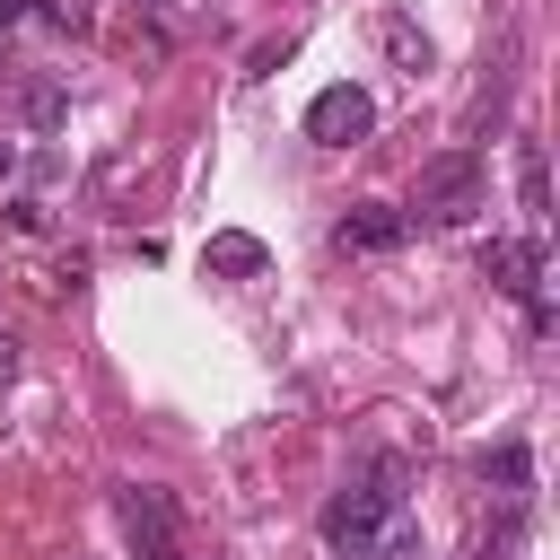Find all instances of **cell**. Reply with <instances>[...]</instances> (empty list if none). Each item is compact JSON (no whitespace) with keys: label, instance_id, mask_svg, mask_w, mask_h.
Returning <instances> with one entry per match:
<instances>
[{"label":"cell","instance_id":"2e32d148","mask_svg":"<svg viewBox=\"0 0 560 560\" xmlns=\"http://www.w3.org/2000/svg\"><path fill=\"white\" fill-rule=\"evenodd\" d=\"M0 175H9V149H0Z\"/></svg>","mask_w":560,"mask_h":560},{"label":"cell","instance_id":"4fadbf2b","mask_svg":"<svg viewBox=\"0 0 560 560\" xmlns=\"http://www.w3.org/2000/svg\"><path fill=\"white\" fill-rule=\"evenodd\" d=\"M289 52H298V35H271V44H254V70H245V79H271Z\"/></svg>","mask_w":560,"mask_h":560},{"label":"cell","instance_id":"30bf717a","mask_svg":"<svg viewBox=\"0 0 560 560\" xmlns=\"http://www.w3.org/2000/svg\"><path fill=\"white\" fill-rule=\"evenodd\" d=\"M516 201H525V228L542 236V219H551V166H542V140H516Z\"/></svg>","mask_w":560,"mask_h":560},{"label":"cell","instance_id":"3957f363","mask_svg":"<svg viewBox=\"0 0 560 560\" xmlns=\"http://www.w3.org/2000/svg\"><path fill=\"white\" fill-rule=\"evenodd\" d=\"M481 271H490V289H508L525 306L534 332H551V306H542V236H490L481 245Z\"/></svg>","mask_w":560,"mask_h":560},{"label":"cell","instance_id":"8992f818","mask_svg":"<svg viewBox=\"0 0 560 560\" xmlns=\"http://www.w3.org/2000/svg\"><path fill=\"white\" fill-rule=\"evenodd\" d=\"M402 236H411V219H402L394 201H359V210L332 219V245H341V254H394Z\"/></svg>","mask_w":560,"mask_h":560},{"label":"cell","instance_id":"ba28073f","mask_svg":"<svg viewBox=\"0 0 560 560\" xmlns=\"http://www.w3.org/2000/svg\"><path fill=\"white\" fill-rule=\"evenodd\" d=\"M376 44H385V61H394V70H411V79H420V70H438V44H429V26H420L411 9H376Z\"/></svg>","mask_w":560,"mask_h":560},{"label":"cell","instance_id":"6da1fadb","mask_svg":"<svg viewBox=\"0 0 560 560\" xmlns=\"http://www.w3.org/2000/svg\"><path fill=\"white\" fill-rule=\"evenodd\" d=\"M315 534H324L332 560H429V542H420V525H411V508H402V472H394V464L368 472V481H341V490L324 499Z\"/></svg>","mask_w":560,"mask_h":560},{"label":"cell","instance_id":"9c48e42d","mask_svg":"<svg viewBox=\"0 0 560 560\" xmlns=\"http://www.w3.org/2000/svg\"><path fill=\"white\" fill-rule=\"evenodd\" d=\"M201 271H210V280H262V271H271V245L245 236V228H219V236L201 245Z\"/></svg>","mask_w":560,"mask_h":560},{"label":"cell","instance_id":"5b68a950","mask_svg":"<svg viewBox=\"0 0 560 560\" xmlns=\"http://www.w3.org/2000/svg\"><path fill=\"white\" fill-rule=\"evenodd\" d=\"M368 131H376V96H368V88H350V79L315 88V105H306V140H324V149H359Z\"/></svg>","mask_w":560,"mask_h":560},{"label":"cell","instance_id":"52a82bcc","mask_svg":"<svg viewBox=\"0 0 560 560\" xmlns=\"http://www.w3.org/2000/svg\"><path fill=\"white\" fill-rule=\"evenodd\" d=\"M481 481L499 490L508 516H525V508H534V455H525V438H499V446L481 455Z\"/></svg>","mask_w":560,"mask_h":560},{"label":"cell","instance_id":"9a60e30c","mask_svg":"<svg viewBox=\"0 0 560 560\" xmlns=\"http://www.w3.org/2000/svg\"><path fill=\"white\" fill-rule=\"evenodd\" d=\"M9 376H18V341L0 332V385H9Z\"/></svg>","mask_w":560,"mask_h":560},{"label":"cell","instance_id":"5bb4252c","mask_svg":"<svg viewBox=\"0 0 560 560\" xmlns=\"http://www.w3.org/2000/svg\"><path fill=\"white\" fill-rule=\"evenodd\" d=\"M9 228H18V236H44V201L18 192V201H9Z\"/></svg>","mask_w":560,"mask_h":560},{"label":"cell","instance_id":"7c38bea8","mask_svg":"<svg viewBox=\"0 0 560 560\" xmlns=\"http://www.w3.org/2000/svg\"><path fill=\"white\" fill-rule=\"evenodd\" d=\"M516 542H525V516H508V508H499V525L472 542V560H516Z\"/></svg>","mask_w":560,"mask_h":560},{"label":"cell","instance_id":"277c9868","mask_svg":"<svg viewBox=\"0 0 560 560\" xmlns=\"http://www.w3.org/2000/svg\"><path fill=\"white\" fill-rule=\"evenodd\" d=\"M114 516H122V534H131L140 560H184V525H175V499H166V490L122 481V490H114Z\"/></svg>","mask_w":560,"mask_h":560},{"label":"cell","instance_id":"7a4b0ae2","mask_svg":"<svg viewBox=\"0 0 560 560\" xmlns=\"http://www.w3.org/2000/svg\"><path fill=\"white\" fill-rule=\"evenodd\" d=\"M481 184H490L481 149H472V140H455V149L420 158V184H411V210H402V219H438V228H455V219H472V210H481Z\"/></svg>","mask_w":560,"mask_h":560},{"label":"cell","instance_id":"8fae6325","mask_svg":"<svg viewBox=\"0 0 560 560\" xmlns=\"http://www.w3.org/2000/svg\"><path fill=\"white\" fill-rule=\"evenodd\" d=\"M18 114H26L35 131H52V122L70 114V88H61V79H26V88H18Z\"/></svg>","mask_w":560,"mask_h":560}]
</instances>
